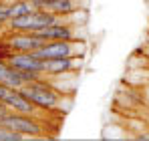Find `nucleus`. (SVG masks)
<instances>
[{
	"label": "nucleus",
	"mask_w": 149,
	"mask_h": 141,
	"mask_svg": "<svg viewBox=\"0 0 149 141\" xmlns=\"http://www.w3.org/2000/svg\"><path fill=\"white\" fill-rule=\"evenodd\" d=\"M4 28H6V24H4V22H0V34H2V30H4Z\"/></svg>",
	"instance_id": "nucleus-18"
},
{
	"label": "nucleus",
	"mask_w": 149,
	"mask_h": 141,
	"mask_svg": "<svg viewBox=\"0 0 149 141\" xmlns=\"http://www.w3.org/2000/svg\"><path fill=\"white\" fill-rule=\"evenodd\" d=\"M87 40L73 38V40H49L38 50H34L36 57L42 61L47 59H63V57H87Z\"/></svg>",
	"instance_id": "nucleus-3"
},
{
	"label": "nucleus",
	"mask_w": 149,
	"mask_h": 141,
	"mask_svg": "<svg viewBox=\"0 0 149 141\" xmlns=\"http://www.w3.org/2000/svg\"><path fill=\"white\" fill-rule=\"evenodd\" d=\"M8 93V87H4V85H0V101L4 99V95Z\"/></svg>",
	"instance_id": "nucleus-17"
},
{
	"label": "nucleus",
	"mask_w": 149,
	"mask_h": 141,
	"mask_svg": "<svg viewBox=\"0 0 149 141\" xmlns=\"http://www.w3.org/2000/svg\"><path fill=\"white\" fill-rule=\"evenodd\" d=\"M20 91H22V95H24L34 107H38L40 111H56V109L63 105V97H65L45 75H42L40 79L32 81V83H26Z\"/></svg>",
	"instance_id": "nucleus-1"
},
{
	"label": "nucleus",
	"mask_w": 149,
	"mask_h": 141,
	"mask_svg": "<svg viewBox=\"0 0 149 141\" xmlns=\"http://www.w3.org/2000/svg\"><path fill=\"white\" fill-rule=\"evenodd\" d=\"M34 34H38L45 43H49V40H73V38H81L79 36V24L71 22L69 18H65V20H61L56 24H50L47 28H40Z\"/></svg>",
	"instance_id": "nucleus-6"
},
{
	"label": "nucleus",
	"mask_w": 149,
	"mask_h": 141,
	"mask_svg": "<svg viewBox=\"0 0 149 141\" xmlns=\"http://www.w3.org/2000/svg\"><path fill=\"white\" fill-rule=\"evenodd\" d=\"M8 111H10V109H8V107H6V105H4V103H2V101H0V119L4 117V115H6V113H8Z\"/></svg>",
	"instance_id": "nucleus-16"
},
{
	"label": "nucleus",
	"mask_w": 149,
	"mask_h": 141,
	"mask_svg": "<svg viewBox=\"0 0 149 141\" xmlns=\"http://www.w3.org/2000/svg\"><path fill=\"white\" fill-rule=\"evenodd\" d=\"M2 103L10 109V111H16V113H24V115H34L38 117V107H34L28 99H26L20 89H8V93L4 95Z\"/></svg>",
	"instance_id": "nucleus-9"
},
{
	"label": "nucleus",
	"mask_w": 149,
	"mask_h": 141,
	"mask_svg": "<svg viewBox=\"0 0 149 141\" xmlns=\"http://www.w3.org/2000/svg\"><path fill=\"white\" fill-rule=\"evenodd\" d=\"M32 4H34V8H45L65 18H69L71 14H77L83 8L81 0H32Z\"/></svg>",
	"instance_id": "nucleus-8"
},
{
	"label": "nucleus",
	"mask_w": 149,
	"mask_h": 141,
	"mask_svg": "<svg viewBox=\"0 0 149 141\" xmlns=\"http://www.w3.org/2000/svg\"><path fill=\"white\" fill-rule=\"evenodd\" d=\"M0 125L20 133L22 137H45V123L34 115H24L16 111H8L0 119Z\"/></svg>",
	"instance_id": "nucleus-4"
},
{
	"label": "nucleus",
	"mask_w": 149,
	"mask_h": 141,
	"mask_svg": "<svg viewBox=\"0 0 149 141\" xmlns=\"http://www.w3.org/2000/svg\"><path fill=\"white\" fill-rule=\"evenodd\" d=\"M8 65L18 70H28V73H38L45 75V61L36 57L34 52H14L8 59Z\"/></svg>",
	"instance_id": "nucleus-10"
},
{
	"label": "nucleus",
	"mask_w": 149,
	"mask_h": 141,
	"mask_svg": "<svg viewBox=\"0 0 149 141\" xmlns=\"http://www.w3.org/2000/svg\"><path fill=\"white\" fill-rule=\"evenodd\" d=\"M0 85H4L8 89H22L24 87L22 73L10 67L8 63H0Z\"/></svg>",
	"instance_id": "nucleus-11"
},
{
	"label": "nucleus",
	"mask_w": 149,
	"mask_h": 141,
	"mask_svg": "<svg viewBox=\"0 0 149 141\" xmlns=\"http://www.w3.org/2000/svg\"><path fill=\"white\" fill-rule=\"evenodd\" d=\"M22 139H24V137H22L20 133H16V131L8 129V127L0 125V141H22Z\"/></svg>",
	"instance_id": "nucleus-14"
},
{
	"label": "nucleus",
	"mask_w": 149,
	"mask_h": 141,
	"mask_svg": "<svg viewBox=\"0 0 149 141\" xmlns=\"http://www.w3.org/2000/svg\"><path fill=\"white\" fill-rule=\"evenodd\" d=\"M85 57H63V59H47L45 61V77H63L74 75L83 69Z\"/></svg>",
	"instance_id": "nucleus-5"
},
{
	"label": "nucleus",
	"mask_w": 149,
	"mask_h": 141,
	"mask_svg": "<svg viewBox=\"0 0 149 141\" xmlns=\"http://www.w3.org/2000/svg\"><path fill=\"white\" fill-rule=\"evenodd\" d=\"M14 54L12 47L8 45L6 36H0V63H8V59Z\"/></svg>",
	"instance_id": "nucleus-13"
},
{
	"label": "nucleus",
	"mask_w": 149,
	"mask_h": 141,
	"mask_svg": "<svg viewBox=\"0 0 149 141\" xmlns=\"http://www.w3.org/2000/svg\"><path fill=\"white\" fill-rule=\"evenodd\" d=\"M65 20V16H58L54 12H49L45 8H36L28 14L16 16L8 22V30H20V32H36L40 28H47L50 24H56Z\"/></svg>",
	"instance_id": "nucleus-2"
},
{
	"label": "nucleus",
	"mask_w": 149,
	"mask_h": 141,
	"mask_svg": "<svg viewBox=\"0 0 149 141\" xmlns=\"http://www.w3.org/2000/svg\"><path fill=\"white\" fill-rule=\"evenodd\" d=\"M0 22H4L6 26L10 22V2L6 0H0Z\"/></svg>",
	"instance_id": "nucleus-15"
},
{
	"label": "nucleus",
	"mask_w": 149,
	"mask_h": 141,
	"mask_svg": "<svg viewBox=\"0 0 149 141\" xmlns=\"http://www.w3.org/2000/svg\"><path fill=\"white\" fill-rule=\"evenodd\" d=\"M145 107H147V111H149V99H147V101H145Z\"/></svg>",
	"instance_id": "nucleus-19"
},
{
	"label": "nucleus",
	"mask_w": 149,
	"mask_h": 141,
	"mask_svg": "<svg viewBox=\"0 0 149 141\" xmlns=\"http://www.w3.org/2000/svg\"><path fill=\"white\" fill-rule=\"evenodd\" d=\"M8 45L12 47L14 52H34L45 45V40L34 34V32H20V30H10L8 34H4Z\"/></svg>",
	"instance_id": "nucleus-7"
},
{
	"label": "nucleus",
	"mask_w": 149,
	"mask_h": 141,
	"mask_svg": "<svg viewBox=\"0 0 149 141\" xmlns=\"http://www.w3.org/2000/svg\"><path fill=\"white\" fill-rule=\"evenodd\" d=\"M32 10H36L34 4H32V0H14V2H10V20L16 18V16L28 14Z\"/></svg>",
	"instance_id": "nucleus-12"
}]
</instances>
